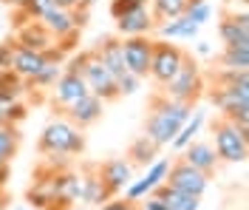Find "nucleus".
Here are the masks:
<instances>
[{"mask_svg":"<svg viewBox=\"0 0 249 210\" xmlns=\"http://www.w3.org/2000/svg\"><path fill=\"white\" fill-rule=\"evenodd\" d=\"M190 114H193V105L176 102V99L164 97L159 91L153 102H150V116H147V125H144V136L153 139L159 148L170 145L173 136L178 134V128L190 119Z\"/></svg>","mask_w":249,"mask_h":210,"instance_id":"obj_1","label":"nucleus"},{"mask_svg":"<svg viewBox=\"0 0 249 210\" xmlns=\"http://www.w3.org/2000/svg\"><path fill=\"white\" fill-rule=\"evenodd\" d=\"M210 99L235 125H249V71H241L235 82H215Z\"/></svg>","mask_w":249,"mask_h":210,"instance_id":"obj_2","label":"nucleus"},{"mask_svg":"<svg viewBox=\"0 0 249 210\" xmlns=\"http://www.w3.org/2000/svg\"><path fill=\"white\" fill-rule=\"evenodd\" d=\"M164 97L176 99V102H187V105H196L198 97L204 94V80H201V71H198V63L184 54V60L178 65V71L173 74L164 85H159Z\"/></svg>","mask_w":249,"mask_h":210,"instance_id":"obj_3","label":"nucleus"},{"mask_svg":"<svg viewBox=\"0 0 249 210\" xmlns=\"http://www.w3.org/2000/svg\"><path fill=\"white\" fill-rule=\"evenodd\" d=\"M40 153H82L85 148V136H82V128H77L71 119H54L48 122L43 134H40Z\"/></svg>","mask_w":249,"mask_h":210,"instance_id":"obj_4","label":"nucleus"},{"mask_svg":"<svg viewBox=\"0 0 249 210\" xmlns=\"http://www.w3.org/2000/svg\"><path fill=\"white\" fill-rule=\"evenodd\" d=\"M213 134H215V153L218 159L232 162V165H241L247 162L249 153V125H235L232 119H218L213 125Z\"/></svg>","mask_w":249,"mask_h":210,"instance_id":"obj_5","label":"nucleus"},{"mask_svg":"<svg viewBox=\"0 0 249 210\" xmlns=\"http://www.w3.org/2000/svg\"><path fill=\"white\" fill-rule=\"evenodd\" d=\"M184 49H178L176 43L167 40H153V57H150V68H147V77L156 85H164L173 74L178 71V65L184 60Z\"/></svg>","mask_w":249,"mask_h":210,"instance_id":"obj_6","label":"nucleus"},{"mask_svg":"<svg viewBox=\"0 0 249 210\" xmlns=\"http://www.w3.org/2000/svg\"><path fill=\"white\" fill-rule=\"evenodd\" d=\"M164 182H167L170 188H176V191L190 193V196H198V199H201L204 191L210 188V176H207V173H201V171H196L193 165H187L184 159L170 162Z\"/></svg>","mask_w":249,"mask_h":210,"instance_id":"obj_7","label":"nucleus"},{"mask_svg":"<svg viewBox=\"0 0 249 210\" xmlns=\"http://www.w3.org/2000/svg\"><path fill=\"white\" fill-rule=\"evenodd\" d=\"M82 77L88 82V91L96 94L102 102H110V99L119 97V91H116V77L102 65V60L93 54V49L88 51V63L82 65Z\"/></svg>","mask_w":249,"mask_h":210,"instance_id":"obj_8","label":"nucleus"},{"mask_svg":"<svg viewBox=\"0 0 249 210\" xmlns=\"http://www.w3.org/2000/svg\"><path fill=\"white\" fill-rule=\"evenodd\" d=\"M122 57H124V68H127L130 74L147 77L150 57H153V40H150V34L122 37Z\"/></svg>","mask_w":249,"mask_h":210,"instance_id":"obj_9","label":"nucleus"},{"mask_svg":"<svg viewBox=\"0 0 249 210\" xmlns=\"http://www.w3.org/2000/svg\"><path fill=\"white\" fill-rule=\"evenodd\" d=\"M218 37L227 49H249V15L247 6H241V12L227 15L218 23Z\"/></svg>","mask_w":249,"mask_h":210,"instance_id":"obj_10","label":"nucleus"},{"mask_svg":"<svg viewBox=\"0 0 249 210\" xmlns=\"http://www.w3.org/2000/svg\"><path fill=\"white\" fill-rule=\"evenodd\" d=\"M54 88V94H51V102H54V108H60L65 111L68 105H74L77 99H82L85 94H91L88 91V82L82 74H74V71H62L60 80L51 85Z\"/></svg>","mask_w":249,"mask_h":210,"instance_id":"obj_11","label":"nucleus"},{"mask_svg":"<svg viewBox=\"0 0 249 210\" xmlns=\"http://www.w3.org/2000/svg\"><path fill=\"white\" fill-rule=\"evenodd\" d=\"M153 29H156V20L144 3H136V6H130L127 12H122L116 17L119 37H139V34H150Z\"/></svg>","mask_w":249,"mask_h":210,"instance_id":"obj_12","label":"nucleus"},{"mask_svg":"<svg viewBox=\"0 0 249 210\" xmlns=\"http://www.w3.org/2000/svg\"><path fill=\"white\" fill-rule=\"evenodd\" d=\"M62 114H65V119H71L77 128H88V125H93V122L102 119V114H105V102L96 97V94H85V97L77 99L74 105H68Z\"/></svg>","mask_w":249,"mask_h":210,"instance_id":"obj_13","label":"nucleus"},{"mask_svg":"<svg viewBox=\"0 0 249 210\" xmlns=\"http://www.w3.org/2000/svg\"><path fill=\"white\" fill-rule=\"evenodd\" d=\"M167 168H170V162H167V159H153L150 165H147V173H144V179H139V182H130V185H127L124 199H130V202H139V199H144V196L150 193L153 188H159V185L164 182V176H167Z\"/></svg>","mask_w":249,"mask_h":210,"instance_id":"obj_14","label":"nucleus"},{"mask_svg":"<svg viewBox=\"0 0 249 210\" xmlns=\"http://www.w3.org/2000/svg\"><path fill=\"white\" fill-rule=\"evenodd\" d=\"M96 171H99V179L105 182V188L110 191V196H116L119 191H124L133 182V165L124 159H108L102 162Z\"/></svg>","mask_w":249,"mask_h":210,"instance_id":"obj_15","label":"nucleus"},{"mask_svg":"<svg viewBox=\"0 0 249 210\" xmlns=\"http://www.w3.org/2000/svg\"><path fill=\"white\" fill-rule=\"evenodd\" d=\"M40 23L54 34V40H62V37H77V34H79V29H77V9H74V12H68V9L54 6L48 15L40 17Z\"/></svg>","mask_w":249,"mask_h":210,"instance_id":"obj_16","label":"nucleus"},{"mask_svg":"<svg viewBox=\"0 0 249 210\" xmlns=\"http://www.w3.org/2000/svg\"><path fill=\"white\" fill-rule=\"evenodd\" d=\"M181 159L187 162V165H193L196 171H201V173H207V176H213L218 171V153L213 145H207V142H190V145L184 148V153H181Z\"/></svg>","mask_w":249,"mask_h":210,"instance_id":"obj_17","label":"nucleus"},{"mask_svg":"<svg viewBox=\"0 0 249 210\" xmlns=\"http://www.w3.org/2000/svg\"><path fill=\"white\" fill-rule=\"evenodd\" d=\"M108 199H113V196L105 188V182L99 179V171L96 168H85V173H79V202H85V205H102Z\"/></svg>","mask_w":249,"mask_h":210,"instance_id":"obj_18","label":"nucleus"},{"mask_svg":"<svg viewBox=\"0 0 249 210\" xmlns=\"http://www.w3.org/2000/svg\"><path fill=\"white\" fill-rule=\"evenodd\" d=\"M15 43L17 46H23V49L48 51L51 46H54V34L48 32L40 20H29V23H23V29H20V34H17Z\"/></svg>","mask_w":249,"mask_h":210,"instance_id":"obj_19","label":"nucleus"},{"mask_svg":"<svg viewBox=\"0 0 249 210\" xmlns=\"http://www.w3.org/2000/svg\"><path fill=\"white\" fill-rule=\"evenodd\" d=\"M48 63L46 51H34V49H23V46H17L15 43V57H12V71L20 74L23 80L29 82L43 65Z\"/></svg>","mask_w":249,"mask_h":210,"instance_id":"obj_20","label":"nucleus"},{"mask_svg":"<svg viewBox=\"0 0 249 210\" xmlns=\"http://www.w3.org/2000/svg\"><path fill=\"white\" fill-rule=\"evenodd\" d=\"M93 54L102 60V65L108 68L113 77H122L124 71V57H122V37H105L96 49H93Z\"/></svg>","mask_w":249,"mask_h":210,"instance_id":"obj_21","label":"nucleus"},{"mask_svg":"<svg viewBox=\"0 0 249 210\" xmlns=\"http://www.w3.org/2000/svg\"><path fill=\"white\" fill-rule=\"evenodd\" d=\"M156 32L161 40H167V37H176V40H196L198 32H201V26H196L193 20L187 15H178L173 17V20H164V23H156Z\"/></svg>","mask_w":249,"mask_h":210,"instance_id":"obj_22","label":"nucleus"},{"mask_svg":"<svg viewBox=\"0 0 249 210\" xmlns=\"http://www.w3.org/2000/svg\"><path fill=\"white\" fill-rule=\"evenodd\" d=\"M150 193H153L156 199H161L167 210H198V208H201V199H198V196L181 193V191L170 188L167 182H161V185H159V188H153Z\"/></svg>","mask_w":249,"mask_h":210,"instance_id":"obj_23","label":"nucleus"},{"mask_svg":"<svg viewBox=\"0 0 249 210\" xmlns=\"http://www.w3.org/2000/svg\"><path fill=\"white\" fill-rule=\"evenodd\" d=\"M204 116H207L204 111H193V114H190V119H187L184 125L178 128V134L173 136V142H170L176 151H184V148L196 139V134H198V131H201V125H204Z\"/></svg>","mask_w":249,"mask_h":210,"instance_id":"obj_24","label":"nucleus"},{"mask_svg":"<svg viewBox=\"0 0 249 210\" xmlns=\"http://www.w3.org/2000/svg\"><path fill=\"white\" fill-rule=\"evenodd\" d=\"M159 151H161V148L156 145L153 139H147V136H139V139L130 145L127 156H130V165H142V168H147V165H150V162L159 156Z\"/></svg>","mask_w":249,"mask_h":210,"instance_id":"obj_25","label":"nucleus"},{"mask_svg":"<svg viewBox=\"0 0 249 210\" xmlns=\"http://www.w3.org/2000/svg\"><path fill=\"white\" fill-rule=\"evenodd\" d=\"M184 9L187 0H150V15H153L156 23H164V20L184 15Z\"/></svg>","mask_w":249,"mask_h":210,"instance_id":"obj_26","label":"nucleus"},{"mask_svg":"<svg viewBox=\"0 0 249 210\" xmlns=\"http://www.w3.org/2000/svg\"><path fill=\"white\" fill-rule=\"evenodd\" d=\"M20 145V131L17 125H0V162H12Z\"/></svg>","mask_w":249,"mask_h":210,"instance_id":"obj_27","label":"nucleus"},{"mask_svg":"<svg viewBox=\"0 0 249 210\" xmlns=\"http://www.w3.org/2000/svg\"><path fill=\"white\" fill-rule=\"evenodd\" d=\"M26 119V108L17 99L0 94V125H17Z\"/></svg>","mask_w":249,"mask_h":210,"instance_id":"obj_28","label":"nucleus"},{"mask_svg":"<svg viewBox=\"0 0 249 210\" xmlns=\"http://www.w3.org/2000/svg\"><path fill=\"white\" fill-rule=\"evenodd\" d=\"M60 74H62L60 60H48V63L43 65V68H40V71H37V74H34L29 82L34 85V88H51L54 82L60 80Z\"/></svg>","mask_w":249,"mask_h":210,"instance_id":"obj_29","label":"nucleus"},{"mask_svg":"<svg viewBox=\"0 0 249 210\" xmlns=\"http://www.w3.org/2000/svg\"><path fill=\"white\" fill-rule=\"evenodd\" d=\"M23 88H26V80H23L20 74H15L12 68H3V71H0V94L17 99L23 94Z\"/></svg>","mask_w":249,"mask_h":210,"instance_id":"obj_30","label":"nucleus"},{"mask_svg":"<svg viewBox=\"0 0 249 210\" xmlns=\"http://www.w3.org/2000/svg\"><path fill=\"white\" fill-rule=\"evenodd\" d=\"M221 68L249 71V49H224V54H221Z\"/></svg>","mask_w":249,"mask_h":210,"instance_id":"obj_31","label":"nucleus"},{"mask_svg":"<svg viewBox=\"0 0 249 210\" xmlns=\"http://www.w3.org/2000/svg\"><path fill=\"white\" fill-rule=\"evenodd\" d=\"M54 6H57L54 0H26V6L17 9V12H20V17H26V20H40V17L48 15Z\"/></svg>","mask_w":249,"mask_h":210,"instance_id":"obj_32","label":"nucleus"},{"mask_svg":"<svg viewBox=\"0 0 249 210\" xmlns=\"http://www.w3.org/2000/svg\"><path fill=\"white\" fill-rule=\"evenodd\" d=\"M184 15L190 17L196 26H204V23L213 17V9H210V3H207V0H201V3H190V6L184 9Z\"/></svg>","mask_w":249,"mask_h":210,"instance_id":"obj_33","label":"nucleus"},{"mask_svg":"<svg viewBox=\"0 0 249 210\" xmlns=\"http://www.w3.org/2000/svg\"><path fill=\"white\" fill-rule=\"evenodd\" d=\"M139 82H142V77L130 74V71H124L122 77H116V91H119V97H130V94H136V91H139Z\"/></svg>","mask_w":249,"mask_h":210,"instance_id":"obj_34","label":"nucleus"},{"mask_svg":"<svg viewBox=\"0 0 249 210\" xmlns=\"http://www.w3.org/2000/svg\"><path fill=\"white\" fill-rule=\"evenodd\" d=\"M12 57H15V43H0V71L3 68H12Z\"/></svg>","mask_w":249,"mask_h":210,"instance_id":"obj_35","label":"nucleus"},{"mask_svg":"<svg viewBox=\"0 0 249 210\" xmlns=\"http://www.w3.org/2000/svg\"><path fill=\"white\" fill-rule=\"evenodd\" d=\"M102 210H139L130 199H108L105 205H102Z\"/></svg>","mask_w":249,"mask_h":210,"instance_id":"obj_36","label":"nucleus"},{"mask_svg":"<svg viewBox=\"0 0 249 210\" xmlns=\"http://www.w3.org/2000/svg\"><path fill=\"white\" fill-rule=\"evenodd\" d=\"M139 202H142L139 210H167V208H164V202H161V199H156L153 193H147L144 199H139Z\"/></svg>","mask_w":249,"mask_h":210,"instance_id":"obj_37","label":"nucleus"},{"mask_svg":"<svg viewBox=\"0 0 249 210\" xmlns=\"http://www.w3.org/2000/svg\"><path fill=\"white\" fill-rule=\"evenodd\" d=\"M130 6H136L133 0H110V17L116 20V17L122 15V12H127Z\"/></svg>","mask_w":249,"mask_h":210,"instance_id":"obj_38","label":"nucleus"},{"mask_svg":"<svg viewBox=\"0 0 249 210\" xmlns=\"http://www.w3.org/2000/svg\"><path fill=\"white\" fill-rule=\"evenodd\" d=\"M88 63V51H82V54H77L71 63H68V68H62V71H74V74H82V65Z\"/></svg>","mask_w":249,"mask_h":210,"instance_id":"obj_39","label":"nucleus"},{"mask_svg":"<svg viewBox=\"0 0 249 210\" xmlns=\"http://www.w3.org/2000/svg\"><path fill=\"white\" fill-rule=\"evenodd\" d=\"M9 176H12V165H9V162H0V193L6 191V182H9Z\"/></svg>","mask_w":249,"mask_h":210,"instance_id":"obj_40","label":"nucleus"},{"mask_svg":"<svg viewBox=\"0 0 249 210\" xmlns=\"http://www.w3.org/2000/svg\"><path fill=\"white\" fill-rule=\"evenodd\" d=\"M60 9H68V12H74V9H82V0H54Z\"/></svg>","mask_w":249,"mask_h":210,"instance_id":"obj_41","label":"nucleus"},{"mask_svg":"<svg viewBox=\"0 0 249 210\" xmlns=\"http://www.w3.org/2000/svg\"><path fill=\"white\" fill-rule=\"evenodd\" d=\"M196 51H198V57H210V54H213V46H210V43H198Z\"/></svg>","mask_w":249,"mask_h":210,"instance_id":"obj_42","label":"nucleus"},{"mask_svg":"<svg viewBox=\"0 0 249 210\" xmlns=\"http://www.w3.org/2000/svg\"><path fill=\"white\" fill-rule=\"evenodd\" d=\"M6 6H12V9H23L26 6V0H3Z\"/></svg>","mask_w":249,"mask_h":210,"instance_id":"obj_43","label":"nucleus"},{"mask_svg":"<svg viewBox=\"0 0 249 210\" xmlns=\"http://www.w3.org/2000/svg\"><path fill=\"white\" fill-rule=\"evenodd\" d=\"M230 6H247V0H227Z\"/></svg>","mask_w":249,"mask_h":210,"instance_id":"obj_44","label":"nucleus"},{"mask_svg":"<svg viewBox=\"0 0 249 210\" xmlns=\"http://www.w3.org/2000/svg\"><path fill=\"white\" fill-rule=\"evenodd\" d=\"M93 3H99V0H82V9H88V6H93Z\"/></svg>","mask_w":249,"mask_h":210,"instance_id":"obj_45","label":"nucleus"},{"mask_svg":"<svg viewBox=\"0 0 249 210\" xmlns=\"http://www.w3.org/2000/svg\"><path fill=\"white\" fill-rule=\"evenodd\" d=\"M133 3H144V6H147V3H150V0H133Z\"/></svg>","mask_w":249,"mask_h":210,"instance_id":"obj_46","label":"nucleus"},{"mask_svg":"<svg viewBox=\"0 0 249 210\" xmlns=\"http://www.w3.org/2000/svg\"><path fill=\"white\" fill-rule=\"evenodd\" d=\"M65 210H77V208H74V205H71V208H65Z\"/></svg>","mask_w":249,"mask_h":210,"instance_id":"obj_47","label":"nucleus"},{"mask_svg":"<svg viewBox=\"0 0 249 210\" xmlns=\"http://www.w3.org/2000/svg\"><path fill=\"white\" fill-rule=\"evenodd\" d=\"M17 210H29V208H17Z\"/></svg>","mask_w":249,"mask_h":210,"instance_id":"obj_48","label":"nucleus"}]
</instances>
